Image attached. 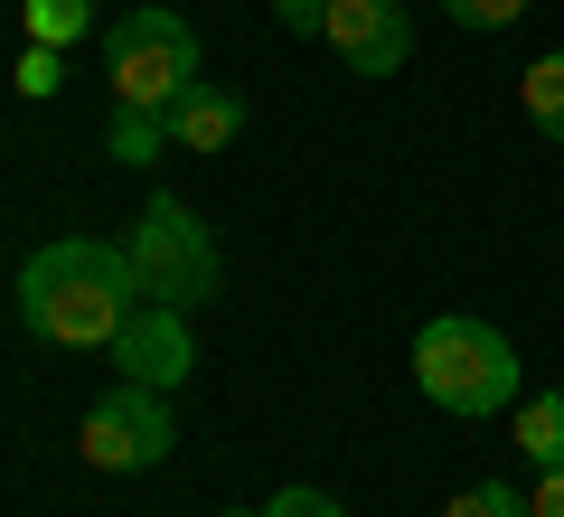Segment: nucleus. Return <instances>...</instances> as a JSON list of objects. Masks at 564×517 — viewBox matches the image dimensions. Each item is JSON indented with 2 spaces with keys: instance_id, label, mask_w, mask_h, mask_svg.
I'll use <instances>...</instances> for the list:
<instances>
[{
  "instance_id": "ddd939ff",
  "label": "nucleus",
  "mask_w": 564,
  "mask_h": 517,
  "mask_svg": "<svg viewBox=\"0 0 564 517\" xmlns=\"http://www.w3.org/2000/svg\"><path fill=\"white\" fill-rule=\"evenodd\" d=\"M443 517H536V508H527V489H508V480H470V489H452Z\"/></svg>"
},
{
  "instance_id": "6e6552de",
  "label": "nucleus",
  "mask_w": 564,
  "mask_h": 517,
  "mask_svg": "<svg viewBox=\"0 0 564 517\" xmlns=\"http://www.w3.org/2000/svg\"><path fill=\"white\" fill-rule=\"evenodd\" d=\"M236 132H245V95H226V85H188L170 104V151H226Z\"/></svg>"
},
{
  "instance_id": "dca6fc26",
  "label": "nucleus",
  "mask_w": 564,
  "mask_h": 517,
  "mask_svg": "<svg viewBox=\"0 0 564 517\" xmlns=\"http://www.w3.org/2000/svg\"><path fill=\"white\" fill-rule=\"evenodd\" d=\"M443 10H452L462 29H508V20L527 10V0H443Z\"/></svg>"
},
{
  "instance_id": "a211bd4d",
  "label": "nucleus",
  "mask_w": 564,
  "mask_h": 517,
  "mask_svg": "<svg viewBox=\"0 0 564 517\" xmlns=\"http://www.w3.org/2000/svg\"><path fill=\"white\" fill-rule=\"evenodd\" d=\"M527 508H536V517H564V461H555V471H536V489H527Z\"/></svg>"
},
{
  "instance_id": "1a4fd4ad",
  "label": "nucleus",
  "mask_w": 564,
  "mask_h": 517,
  "mask_svg": "<svg viewBox=\"0 0 564 517\" xmlns=\"http://www.w3.org/2000/svg\"><path fill=\"white\" fill-rule=\"evenodd\" d=\"M104 151H113L122 170H151V160L170 151V114H141V104H113V132H104Z\"/></svg>"
},
{
  "instance_id": "9d476101",
  "label": "nucleus",
  "mask_w": 564,
  "mask_h": 517,
  "mask_svg": "<svg viewBox=\"0 0 564 517\" xmlns=\"http://www.w3.org/2000/svg\"><path fill=\"white\" fill-rule=\"evenodd\" d=\"M518 452L536 461V471H555V461H564V386H545V396L518 405Z\"/></svg>"
},
{
  "instance_id": "f03ea898",
  "label": "nucleus",
  "mask_w": 564,
  "mask_h": 517,
  "mask_svg": "<svg viewBox=\"0 0 564 517\" xmlns=\"http://www.w3.org/2000/svg\"><path fill=\"white\" fill-rule=\"evenodd\" d=\"M414 386L443 405V414L480 423V414H499V405L518 396V348H508L489 320L443 311V320H423V330H414Z\"/></svg>"
},
{
  "instance_id": "2eb2a0df",
  "label": "nucleus",
  "mask_w": 564,
  "mask_h": 517,
  "mask_svg": "<svg viewBox=\"0 0 564 517\" xmlns=\"http://www.w3.org/2000/svg\"><path fill=\"white\" fill-rule=\"evenodd\" d=\"M263 517H348V508L329 489H273V498H263Z\"/></svg>"
},
{
  "instance_id": "423d86ee",
  "label": "nucleus",
  "mask_w": 564,
  "mask_h": 517,
  "mask_svg": "<svg viewBox=\"0 0 564 517\" xmlns=\"http://www.w3.org/2000/svg\"><path fill=\"white\" fill-rule=\"evenodd\" d=\"M113 367L132 386H180L188 367H198V348H188V311H170V301H141L132 320H122V338H113Z\"/></svg>"
},
{
  "instance_id": "7ed1b4c3",
  "label": "nucleus",
  "mask_w": 564,
  "mask_h": 517,
  "mask_svg": "<svg viewBox=\"0 0 564 517\" xmlns=\"http://www.w3.org/2000/svg\"><path fill=\"white\" fill-rule=\"evenodd\" d=\"M104 66H113V104H141V114H170L198 76V39H188L180 10H132V20L104 29Z\"/></svg>"
},
{
  "instance_id": "f257e3e1",
  "label": "nucleus",
  "mask_w": 564,
  "mask_h": 517,
  "mask_svg": "<svg viewBox=\"0 0 564 517\" xmlns=\"http://www.w3.org/2000/svg\"><path fill=\"white\" fill-rule=\"evenodd\" d=\"M132 255L95 236H57L20 263V320L57 348H113L122 320H132Z\"/></svg>"
},
{
  "instance_id": "20e7f679",
  "label": "nucleus",
  "mask_w": 564,
  "mask_h": 517,
  "mask_svg": "<svg viewBox=\"0 0 564 517\" xmlns=\"http://www.w3.org/2000/svg\"><path fill=\"white\" fill-rule=\"evenodd\" d=\"M132 282L141 301H170V311H198V301H217V236H207L198 217H188L180 198H151L132 217Z\"/></svg>"
},
{
  "instance_id": "f8f14e48",
  "label": "nucleus",
  "mask_w": 564,
  "mask_h": 517,
  "mask_svg": "<svg viewBox=\"0 0 564 517\" xmlns=\"http://www.w3.org/2000/svg\"><path fill=\"white\" fill-rule=\"evenodd\" d=\"M85 20H95V0H29V39H39V47L85 39Z\"/></svg>"
},
{
  "instance_id": "9b49d317",
  "label": "nucleus",
  "mask_w": 564,
  "mask_h": 517,
  "mask_svg": "<svg viewBox=\"0 0 564 517\" xmlns=\"http://www.w3.org/2000/svg\"><path fill=\"white\" fill-rule=\"evenodd\" d=\"M518 104H527V122L564 151V47H555V57H536V66L518 76Z\"/></svg>"
},
{
  "instance_id": "4468645a",
  "label": "nucleus",
  "mask_w": 564,
  "mask_h": 517,
  "mask_svg": "<svg viewBox=\"0 0 564 517\" xmlns=\"http://www.w3.org/2000/svg\"><path fill=\"white\" fill-rule=\"evenodd\" d=\"M66 85V47H39L29 39V57H20V95H57Z\"/></svg>"
},
{
  "instance_id": "f3484780",
  "label": "nucleus",
  "mask_w": 564,
  "mask_h": 517,
  "mask_svg": "<svg viewBox=\"0 0 564 517\" xmlns=\"http://www.w3.org/2000/svg\"><path fill=\"white\" fill-rule=\"evenodd\" d=\"M273 20L302 29V39H321V29H329V0H273Z\"/></svg>"
},
{
  "instance_id": "39448f33",
  "label": "nucleus",
  "mask_w": 564,
  "mask_h": 517,
  "mask_svg": "<svg viewBox=\"0 0 564 517\" xmlns=\"http://www.w3.org/2000/svg\"><path fill=\"white\" fill-rule=\"evenodd\" d=\"M170 442H180L170 396H161V386H132V377L104 386V396L85 405V423H76V452L95 461V471H161Z\"/></svg>"
},
{
  "instance_id": "0eeeda50",
  "label": "nucleus",
  "mask_w": 564,
  "mask_h": 517,
  "mask_svg": "<svg viewBox=\"0 0 564 517\" xmlns=\"http://www.w3.org/2000/svg\"><path fill=\"white\" fill-rule=\"evenodd\" d=\"M329 47H339L358 76H395L404 47H414V20H404V0H329Z\"/></svg>"
},
{
  "instance_id": "6ab92c4d",
  "label": "nucleus",
  "mask_w": 564,
  "mask_h": 517,
  "mask_svg": "<svg viewBox=\"0 0 564 517\" xmlns=\"http://www.w3.org/2000/svg\"><path fill=\"white\" fill-rule=\"evenodd\" d=\"M217 517H263V508H217Z\"/></svg>"
}]
</instances>
